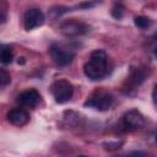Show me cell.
<instances>
[{
	"label": "cell",
	"mask_w": 157,
	"mask_h": 157,
	"mask_svg": "<svg viewBox=\"0 0 157 157\" xmlns=\"http://www.w3.org/2000/svg\"><path fill=\"white\" fill-rule=\"evenodd\" d=\"M78 157H86V156H78Z\"/></svg>",
	"instance_id": "ac0fdd59"
},
{
	"label": "cell",
	"mask_w": 157,
	"mask_h": 157,
	"mask_svg": "<svg viewBox=\"0 0 157 157\" xmlns=\"http://www.w3.org/2000/svg\"><path fill=\"white\" fill-rule=\"evenodd\" d=\"M40 101V94L37 90L34 88H29L23 92H21L17 97V103L22 107H27V108H33L36 107Z\"/></svg>",
	"instance_id": "9c48e42d"
},
{
	"label": "cell",
	"mask_w": 157,
	"mask_h": 157,
	"mask_svg": "<svg viewBox=\"0 0 157 157\" xmlns=\"http://www.w3.org/2000/svg\"><path fill=\"white\" fill-rule=\"evenodd\" d=\"M7 120L16 126H23L29 121V114L23 108H12L7 113Z\"/></svg>",
	"instance_id": "30bf717a"
},
{
	"label": "cell",
	"mask_w": 157,
	"mask_h": 157,
	"mask_svg": "<svg viewBox=\"0 0 157 157\" xmlns=\"http://www.w3.org/2000/svg\"><path fill=\"white\" fill-rule=\"evenodd\" d=\"M146 76H147L146 67H140V66L131 67L126 80L123 85V92L125 94H130L132 91H135L145 81Z\"/></svg>",
	"instance_id": "5b68a950"
},
{
	"label": "cell",
	"mask_w": 157,
	"mask_h": 157,
	"mask_svg": "<svg viewBox=\"0 0 157 157\" xmlns=\"http://www.w3.org/2000/svg\"><path fill=\"white\" fill-rule=\"evenodd\" d=\"M152 98H153V102L157 104V83L155 85V87L152 90Z\"/></svg>",
	"instance_id": "2e32d148"
},
{
	"label": "cell",
	"mask_w": 157,
	"mask_h": 157,
	"mask_svg": "<svg viewBox=\"0 0 157 157\" xmlns=\"http://www.w3.org/2000/svg\"><path fill=\"white\" fill-rule=\"evenodd\" d=\"M50 92L58 103H65L70 101L74 93V86L69 80L65 78H59L54 81L50 86Z\"/></svg>",
	"instance_id": "277c9868"
},
{
	"label": "cell",
	"mask_w": 157,
	"mask_h": 157,
	"mask_svg": "<svg viewBox=\"0 0 157 157\" xmlns=\"http://www.w3.org/2000/svg\"><path fill=\"white\" fill-rule=\"evenodd\" d=\"M156 141H157V135H156Z\"/></svg>",
	"instance_id": "d6986e66"
},
{
	"label": "cell",
	"mask_w": 157,
	"mask_h": 157,
	"mask_svg": "<svg viewBox=\"0 0 157 157\" xmlns=\"http://www.w3.org/2000/svg\"><path fill=\"white\" fill-rule=\"evenodd\" d=\"M113 102H114V97L108 90L97 88L87 97L83 105L88 107V108H92V109L104 112V110H108L112 107Z\"/></svg>",
	"instance_id": "7a4b0ae2"
},
{
	"label": "cell",
	"mask_w": 157,
	"mask_h": 157,
	"mask_svg": "<svg viewBox=\"0 0 157 157\" xmlns=\"http://www.w3.org/2000/svg\"><path fill=\"white\" fill-rule=\"evenodd\" d=\"M123 125L128 130H137L145 125V118L137 109H130L123 115Z\"/></svg>",
	"instance_id": "ba28073f"
},
{
	"label": "cell",
	"mask_w": 157,
	"mask_h": 157,
	"mask_svg": "<svg viewBox=\"0 0 157 157\" xmlns=\"http://www.w3.org/2000/svg\"><path fill=\"white\" fill-rule=\"evenodd\" d=\"M134 23H135L136 27H139V28H141V29H145V28H148V27L152 25V21H151L150 17L140 15V16H136V17L134 18Z\"/></svg>",
	"instance_id": "7c38bea8"
},
{
	"label": "cell",
	"mask_w": 157,
	"mask_h": 157,
	"mask_svg": "<svg viewBox=\"0 0 157 157\" xmlns=\"http://www.w3.org/2000/svg\"><path fill=\"white\" fill-rule=\"evenodd\" d=\"M44 20H45V17H44V13L42 12V10H39L37 7H32L25 12L23 26L27 31H31V29H34V28L42 26L44 23Z\"/></svg>",
	"instance_id": "52a82bcc"
},
{
	"label": "cell",
	"mask_w": 157,
	"mask_h": 157,
	"mask_svg": "<svg viewBox=\"0 0 157 157\" xmlns=\"http://www.w3.org/2000/svg\"><path fill=\"white\" fill-rule=\"evenodd\" d=\"M10 81H11L10 74H9L5 69H1V70H0V85H1L2 87H5L6 85L10 83Z\"/></svg>",
	"instance_id": "5bb4252c"
},
{
	"label": "cell",
	"mask_w": 157,
	"mask_h": 157,
	"mask_svg": "<svg viewBox=\"0 0 157 157\" xmlns=\"http://www.w3.org/2000/svg\"><path fill=\"white\" fill-rule=\"evenodd\" d=\"M49 54L58 66H66L75 58V50L64 43H53L50 45Z\"/></svg>",
	"instance_id": "3957f363"
},
{
	"label": "cell",
	"mask_w": 157,
	"mask_h": 157,
	"mask_svg": "<svg viewBox=\"0 0 157 157\" xmlns=\"http://www.w3.org/2000/svg\"><path fill=\"white\" fill-rule=\"evenodd\" d=\"M59 29L66 37H76V36H81V34H85L86 32H88L90 27L83 21L76 20V18H70V20L64 21L60 25Z\"/></svg>",
	"instance_id": "8992f818"
},
{
	"label": "cell",
	"mask_w": 157,
	"mask_h": 157,
	"mask_svg": "<svg viewBox=\"0 0 157 157\" xmlns=\"http://www.w3.org/2000/svg\"><path fill=\"white\" fill-rule=\"evenodd\" d=\"M153 53H155V55H156V58H157V47L155 48V52H153Z\"/></svg>",
	"instance_id": "e0dca14e"
},
{
	"label": "cell",
	"mask_w": 157,
	"mask_h": 157,
	"mask_svg": "<svg viewBox=\"0 0 157 157\" xmlns=\"http://www.w3.org/2000/svg\"><path fill=\"white\" fill-rule=\"evenodd\" d=\"M0 59H1V63L4 65H7L12 61L13 59V52L11 49L10 45H6V44H2L0 47Z\"/></svg>",
	"instance_id": "8fae6325"
},
{
	"label": "cell",
	"mask_w": 157,
	"mask_h": 157,
	"mask_svg": "<svg viewBox=\"0 0 157 157\" xmlns=\"http://www.w3.org/2000/svg\"><path fill=\"white\" fill-rule=\"evenodd\" d=\"M124 157H145V153L141 152V151H134V152L128 153V155L124 156Z\"/></svg>",
	"instance_id": "9a60e30c"
},
{
	"label": "cell",
	"mask_w": 157,
	"mask_h": 157,
	"mask_svg": "<svg viewBox=\"0 0 157 157\" xmlns=\"http://www.w3.org/2000/svg\"><path fill=\"white\" fill-rule=\"evenodd\" d=\"M125 13V7L121 5V4H115L113 7H112V16L117 20H120Z\"/></svg>",
	"instance_id": "4fadbf2b"
},
{
	"label": "cell",
	"mask_w": 157,
	"mask_h": 157,
	"mask_svg": "<svg viewBox=\"0 0 157 157\" xmlns=\"http://www.w3.org/2000/svg\"><path fill=\"white\" fill-rule=\"evenodd\" d=\"M83 72L90 80H101L108 75V55L103 50H93L83 65Z\"/></svg>",
	"instance_id": "6da1fadb"
}]
</instances>
